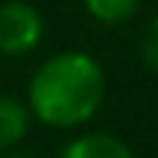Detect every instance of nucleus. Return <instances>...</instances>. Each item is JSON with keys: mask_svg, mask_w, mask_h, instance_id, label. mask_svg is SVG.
Returning a JSON list of instances; mask_svg holds the SVG:
<instances>
[{"mask_svg": "<svg viewBox=\"0 0 158 158\" xmlns=\"http://www.w3.org/2000/svg\"><path fill=\"white\" fill-rule=\"evenodd\" d=\"M29 126V111L12 97H0V149L15 147Z\"/></svg>", "mask_w": 158, "mask_h": 158, "instance_id": "4", "label": "nucleus"}, {"mask_svg": "<svg viewBox=\"0 0 158 158\" xmlns=\"http://www.w3.org/2000/svg\"><path fill=\"white\" fill-rule=\"evenodd\" d=\"M106 94L102 68L79 50L47 59L29 82V108L56 129H70L97 114Z\"/></svg>", "mask_w": 158, "mask_h": 158, "instance_id": "1", "label": "nucleus"}, {"mask_svg": "<svg viewBox=\"0 0 158 158\" xmlns=\"http://www.w3.org/2000/svg\"><path fill=\"white\" fill-rule=\"evenodd\" d=\"M44 21L38 9L23 0H9L0 6V53L6 56H21L29 53L41 41Z\"/></svg>", "mask_w": 158, "mask_h": 158, "instance_id": "2", "label": "nucleus"}, {"mask_svg": "<svg viewBox=\"0 0 158 158\" xmlns=\"http://www.w3.org/2000/svg\"><path fill=\"white\" fill-rule=\"evenodd\" d=\"M85 9L102 23H123L138 12L141 0H82Z\"/></svg>", "mask_w": 158, "mask_h": 158, "instance_id": "5", "label": "nucleus"}, {"mask_svg": "<svg viewBox=\"0 0 158 158\" xmlns=\"http://www.w3.org/2000/svg\"><path fill=\"white\" fill-rule=\"evenodd\" d=\"M64 158H132L129 147L117 141L114 135H102V132H91L82 135L64 149Z\"/></svg>", "mask_w": 158, "mask_h": 158, "instance_id": "3", "label": "nucleus"}, {"mask_svg": "<svg viewBox=\"0 0 158 158\" xmlns=\"http://www.w3.org/2000/svg\"><path fill=\"white\" fill-rule=\"evenodd\" d=\"M141 56H143V62H147V68L158 70V18H152V21L147 23V29H143Z\"/></svg>", "mask_w": 158, "mask_h": 158, "instance_id": "6", "label": "nucleus"}]
</instances>
